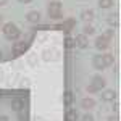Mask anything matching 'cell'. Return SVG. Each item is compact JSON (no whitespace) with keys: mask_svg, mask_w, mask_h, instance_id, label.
<instances>
[{"mask_svg":"<svg viewBox=\"0 0 121 121\" xmlns=\"http://www.w3.org/2000/svg\"><path fill=\"white\" fill-rule=\"evenodd\" d=\"M113 61H115V58H113V55H110V53L97 55V56L92 58V65L95 66V69H103V68H107V66H112Z\"/></svg>","mask_w":121,"mask_h":121,"instance_id":"obj_1","label":"cell"},{"mask_svg":"<svg viewBox=\"0 0 121 121\" xmlns=\"http://www.w3.org/2000/svg\"><path fill=\"white\" fill-rule=\"evenodd\" d=\"M2 32H3L5 39H8V40H16V39H19V36H21V31L18 29V26H16L15 23H7V24H3Z\"/></svg>","mask_w":121,"mask_h":121,"instance_id":"obj_2","label":"cell"},{"mask_svg":"<svg viewBox=\"0 0 121 121\" xmlns=\"http://www.w3.org/2000/svg\"><path fill=\"white\" fill-rule=\"evenodd\" d=\"M103 87H105V79H103L102 76L97 74L91 79V84L87 86V92L95 94V92H99V91H102Z\"/></svg>","mask_w":121,"mask_h":121,"instance_id":"obj_3","label":"cell"},{"mask_svg":"<svg viewBox=\"0 0 121 121\" xmlns=\"http://www.w3.org/2000/svg\"><path fill=\"white\" fill-rule=\"evenodd\" d=\"M48 16L52 19H60L63 16L61 15V2L53 0L52 3H48Z\"/></svg>","mask_w":121,"mask_h":121,"instance_id":"obj_4","label":"cell"},{"mask_svg":"<svg viewBox=\"0 0 121 121\" xmlns=\"http://www.w3.org/2000/svg\"><path fill=\"white\" fill-rule=\"evenodd\" d=\"M26 48H28V44L23 42V40H18V42H15L13 47H11V55L13 56H21L26 52Z\"/></svg>","mask_w":121,"mask_h":121,"instance_id":"obj_5","label":"cell"},{"mask_svg":"<svg viewBox=\"0 0 121 121\" xmlns=\"http://www.w3.org/2000/svg\"><path fill=\"white\" fill-rule=\"evenodd\" d=\"M74 26H76V19L74 18H68V19H65V23L60 26V29H61L63 32H66V34H69V32L74 29Z\"/></svg>","mask_w":121,"mask_h":121,"instance_id":"obj_6","label":"cell"},{"mask_svg":"<svg viewBox=\"0 0 121 121\" xmlns=\"http://www.w3.org/2000/svg\"><path fill=\"white\" fill-rule=\"evenodd\" d=\"M74 44H76V47H79V48H87V45H89L87 36H84V34H78V36L74 37Z\"/></svg>","mask_w":121,"mask_h":121,"instance_id":"obj_7","label":"cell"},{"mask_svg":"<svg viewBox=\"0 0 121 121\" xmlns=\"http://www.w3.org/2000/svg\"><path fill=\"white\" fill-rule=\"evenodd\" d=\"M108 47H110V40H107L105 37L99 36V37L95 39V48L97 50H107Z\"/></svg>","mask_w":121,"mask_h":121,"instance_id":"obj_8","label":"cell"},{"mask_svg":"<svg viewBox=\"0 0 121 121\" xmlns=\"http://www.w3.org/2000/svg\"><path fill=\"white\" fill-rule=\"evenodd\" d=\"M63 103H65V107H73V103H74V94L71 92V91H66L63 94Z\"/></svg>","mask_w":121,"mask_h":121,"instance_id":"obj_9","label":"cell"},{"mask_svg":"<svg viewBox=\"0 0 121 121\" xmlns=\"http://www.w3.org/2000/svg\"><path fill=\"white\" fill-rule=\"evenodd\" d=\"M94 107H95V100L91 99V97H84L81 100V108H84V110H91Z\"/></svg>","mask_w":121,"mask_h":121,"instance_id":"obj_10","label":"cell"},{"mask_svg":"<svg viewBox=\"0 0 121 121\" xmlns=\"http://www.w3.org/2000/svg\"><path fill=\"white\" fill-rule=\"evenodd\" d=\"M65 121H78V110L76 108H68L65 113Z\"/></svg>","mask_w":121,"mask_h":121,"instance_id":"obj_11","label":"cell"},{"mask_svg":"<svg viewBox=\"0 0 121 121\" xmlns=\"http://www.w3.org/2000/svg\"><path fill=\"white\" fill-rule=\"evenodd\" d=\"M115 99H116V92H115V91H112V89L103 91V94H102L103 102H112V100H115Z\"/></svg>","mask_w":121,"mask_h":121,"instance_id":"obj_12","label":"cell"},{"mask_svg":"<svg viewBox=\"0 0 121 121\" xmlns=\"http://www.w3.org/2000/svg\"><path fill=\"white\" fill-rule=\"evenodd\" d=\"M11 108H13L15 112H19V110H23V108H24V100H21L19 97L13 99V100H11Z\"/></svg>","mask_w":121,"mask_h":121,"instance_id":"obj_13","label":"cell"},{"mask_svg":"<svg viewBox=\"0 0 121 121\" xmlns=\"http://www.w3.org/2000/svg\"><path fill=\"white\" fill-rule=\"evenodd\" d=\"M26 18H28L29 23H39V21H40V13H39L37 10H34V11H29Z\"/></svg>","mask_w":121,"mask_h":121,"instance_id":"obj_14","label":"cell"},{"mask_svg":"<svg viewBox=\"0 0 121 121\" xmlns=\"http://www.w3.org/2000/svg\"><path fill=\"white\" fill-rule=\"evenodd\" d=\"M81 18L84 19V21H87V23H89V21H92V18H94V11L92 10H82V13H81Z\"/></svg>","mask_w":121,"mask_h":121,"instance_id":"obj_15","label":"cell"},{"mask_svg":"<svg viewBox=\"0 0 121 121\" xmlns=\"http://www.w3.org/2000/svg\"><path fill=\"white\" fill-rule=\"evenodd\" d=\"M120 16H118V13H113V15H110V16H108V24H110V26H113V28H116V26H118V24H120Z\"/></svg>","mask_w":121,"mask_h":121,"instance_id":"obj_16","label":"cell"},{"mask_svg":"<svg viewBox=\"0 0 121 121\" xmlns=\"http://www.w3.org/2000/svg\"><path fill=\"white\" fill-rule=\"evenodd\" d=\"M94 32H95V28L92 24H86L84 26V36H92Z\"/></svg>","mask_w":121,"mask_h":121,"instance_id":"obj_17","label":"cell"},{"mask_svg":"<svg viewBox=\"0 0 121 121\" xmlns=\"http://www.w3.org/2000/svg\"><path fill=\"white\" fill-rule=\"evenodd\" d=\"M113 5V0H99V7L100 8H110Z\"/></svg>","mask_w":121,"mask_h":121,"instance_id":"obj_18","label":"cell"},{"mask_svg":"<svg viewBox=\"0 0 121 121\" xmlns=\"http://www.w3.org/2000/svg\"><path fill=\"white\" fill-rule=\"evenodd\" d=\"M65 47L69 50V48H74L76 44H74V39H71V37H66L65 39Z\"/></svg>","mask_w":121,"mask_h":121,"instance_id":"obj_19","label":"cell"},{"mask_svg":"<svg viewBox=\"0 0 121 121\" xmlns=\"http://www.w3.org/2000/svg\"><path fill=\"white\" fill-rule=\"evenodd\" d=\"M113 34H115V32H113V29H107V31L102 34V37H105L107 40H110V39L113 37Z\"/></svg>","mask_w":121,"mask_h":121,"instance_id":"obj_20","label":"cell"},{"mask_svg":"<svg viewBox=\"0 0 121 121\" xmlns=\"http://www.w3.org/2000/svg\"><path fill=\"white\" fill-rule=\"evenodd\" d=\"M81 121H94V118L91 116V115H84V116H82V120H81Z\"/></svg>","mask_w":121,"mask_h":121,"instance_id":"obj_21","label":"cell"},{"mask_svg":"<svg viewBox=\"0 0 121 121\" xmlns=\"http://www.w3.org/2000/svg\"><path fill=\"white\" fill-rule=\"evenodd\" d=\"M0 121H10L8 116H5V115H0Z\"/></svg>","mask_w":121,"mask_h":121,"instance_id":"obj_22","label":"cell"},{"mask_svg":"<svg viewBox=\"0 0 121 121\" xmlns=\"http://www.w3.org/2000/svg\"><path fill=\"white\" fill-rule=\"evenodd\" d=\"M108 121H120V118H118V116H110Z\"/></svg>","mask_w":121,"mask_h":121,"instance_id":"obj_23","label":"cell"},{"mask_svg":"<svg viewBox=\"0 0 121 121\" xmlns=\"http://www.w3.org/2000/svg\"><path fill=\"white\" fill-rule=\"evenodd\" d=\"M8 3V0H0V7H5Z\"/></svg>","mask_w":121,"mask_h":121,"instance_id":"obj_24","label":"cell"},{"mask_svg":"<svg viewBox=\"0 0 121 121\" xmlns=\"http://www.w3.org/2000/svg\"><path fill=\"white\" fill-rule=\"evenodd\" d=\"M113 110H115V112H118V110H120V105H118V103H115V107H113Z\"/></svg>","mask_w":121,"mask_h":121,"instance_id":"obj_25","label":"cell"},{"mask_svg":"<svg viewBox=\"0 0 121 121\" xmlns=\"http://www.w3.org/2000/svg\"><path fill=\"white\" fill-rule=\"evenodd\" d=\"M18 2H21V3H31L32 0H18Z\"/></svg>","mask_w":121,"mask_h":121,"instance_id":"obj_26","label":"cell"},{"mask_svg":"<svg viewBox=\"0 0 121 121\" xmlns=\"http://www.w3.org/2000/svg\"><path fill=\"white\" fill-rule=\"evenodd\" d=\"M0 58H2V52H0Z\"/></svg>","mask_w":121,"mask_h":121,"instance_id":"obj_27","label":"cell"},{"mask_svg":"<svg viewBox=\"0 0 121 121\" xmlns=\"http://www.w3.org/2000/svg\"><path fill=\"white\" fill-rule=\"evenodd\" d=\"M0 94H2V92H0Z\"/></svg>","mask_w":121,"mask_h":121,"instance_id":"obj_28","label":"cell"}]
</instances>
